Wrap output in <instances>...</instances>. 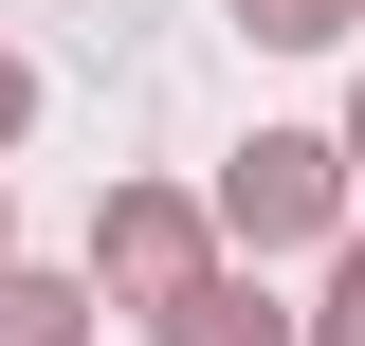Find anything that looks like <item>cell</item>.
<instances>
[{"label": "cell", "instance_id": "3", "mask_svg": "<svg viewBox=\"0 0 365 346\" xmlns=\"http://www.w3.org/2000/svg\"><path fill=\"white\" fill-rule=\"evenodd\" d=\"M146 346H311V310H274L256 273L220 256V273H201V292H182V310H146Z\"/></svg>", "mask_w": 365, "mask_h": 346}, {"label": "cell", "instance_id": "7", "mask_svg": "<svg viewBox=\"0 0 365 346\" xmlns=\"http://www.w3.org/2000/svg\"><path fill=\"white\" fill-rule=\"evenodd\" d=\"M19 128H37V55L0 37V146H19Z\"/></svg>", "mask_w": 365, "mask_h": 346}, {"label": "cell", "instance_id": "6", "mask_svg": "<svg viewBox=\"0 0 365 346\" xmlns=\"http://www.w3.org/2000/svg\"><path fill=\"white\" fill-rule=\"evenodd\" d=\"M311 346H365V237H329V292H311Z\"/></svg>", "mask_w": 365, "mask_h": 346}, {"label": "cell", "instance_id": "9", "mask_svg": "<svg viewBox=\"0 0 365 346\" xmlns=\"http://www.w3.org/2000/svg\"><path fill=\"white\" fill-rule=\"evenodd\" d=\"M0 273H19V219H0Z\"/></svg>", "mask_w": 365, "mask_h": 346}, {"label": "cell", "instance_id": "4", "mask_svg": "<svg viewBox=\"0 0 365 346\" xmlns=\"http://www.w3.org/2000/svg\"><path fill=\"white\" fill-rule=\"evenodd\" d=\"M0 346H91V273H0Z\"/></svg>", "mask_w": 365, "mask_h": 346}, {"label": "cell", "instance_id": "5", "mask_svg": "<svg viewBox=\"0 0 365 346\" xmlns=\"http://www.w3.org/2000/svg\"><path fill=\"white\" fill-rule=\"evenodd\" d=\"M256 55H329V37H365V0H220Z\"/></svg>", "mask_w": 365, "mask_h": 346}, {"label": "cell", "instance_id": "8", "mask_svg": "<svg viewBox=\"0 0 365 346\" xmlns=\"http://www.w3.org/2000/svg\"><path fill=\"white\" fill-rule=\"evenodd\" d=\"M329 146H347V182H365V91H347V128H329Z\"/></svg>", "mask_w": 365, "mask_h": 346}, {"label": "cell", "instance_id": "2", "mask_svg": "<svg viewBox=\"0 0 365 346\" xmlns=\"http://www.w3.org/2000/svg\"><path fill=\"white\" fill-rule=\"evenodd\" d=\"M220 273V201H182V182H110L91 201V310H182Z\"/></svg>", "mask_w": 365, "mask_h": 346}, {"label": "cell", "instance_id": "1", "mask_svg": "<svg viewBox=\"0 0 365 346\" xmlns=\"http://www.w3.org/2000/svg\"><path fill=\"white\" fill-rule=\"evenodd\" d=\"M329 237H347V146H329V128H256V146H237V164H220V256H329Z\"/></svg>", "mask_w": 365, "mask_h": 346}]
</instances>
